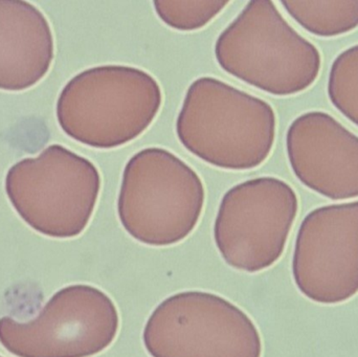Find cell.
Instances as JSON below:
<instances>
[{
  "label": "cell",
  "instance_id": "2",
  "mask_svg": "<svg viewBox=\"0 0 358 357\" xmlns=\"http://www.w3.org/2000/svg\"><path fill=\"white\" fill-rule=\"evenodd\" d=\"M163 104L155 77L127 65L85 69L67 82L57 102V119L73 140L115 149L142 136Z\"/></svg>",
  "mask_w": 358,
  "mask_h": 357
},
{
  "label": "cell",
  "instance_id": "3",
  "mask_svg": "<svg viewBox=\"0 0 358 357\" xmlns=\"http://www.w3.org/2000/svg\"><path fill=\"white\" fill-rule=\"evenodd\" d=\"M215 57L229 75L277 96L308 89L322 68L319 48L269 0L248 2L217 38Z\"/></svg>",
  "mask_w": 358,
  "mask_h": 357
},
{
  "label": "cell",
  "instance_id": "14",
  "mask_svg": "<svg viewBox=\"0 0 358 357\" xmlns=\"http://www.w3.org/2000/svg\"><path fill=\"white\" fill-rule=\"evenodd\" d=\"M229 1H155V12L163 22L181 31H197L222 12Z\"/></svg>",
  "mask_w": 358,
  "mask_h": 357
},
{
  "label": "cell",
  "instance_id": "10",
  "mask_svg": "<svg viewBox=\"0 0 358 357\" xmlns=\"http://www.w3.org/2000/svg\"><path fill=\"white\" fill-rule=\"evenodd\" d=\"M286 151L306 188L331 201L358 198V136L329 113L296 117L286 134Z\"/></svg>",
  "mask_w": 358,
  "mask_h": 357
},
{
  "label": "cell",
  "instance_id": "4",
  "mask_svg": "<svg viewBox=\"0 0 358 357\" xmlns=\"http://www.w3.org/2000/svg\"><path fill=\"white\" fill-rule=\"evenodd\" d=\"M204 201L203 182L195 170L169 150L151 147L126 163L117 215L138 242L170 247L193 232Z\"/></svg>",
  "mask_w": 358,
  "mask_h": 357
},
{
  "label": "cell",
  "instance_id": "11",
  "mask_svg": "<svg viewBox=\"0 0 358 357\" xmlns=\"http://www.w3.org/2000/svg\"><path fill=\"white\" fill-rule=\"evenodd\" d=\"M54 56V36L43 13L31 2L0 0V89L33 87Z\"/></svg>",
  "mask_w": 358,
  "mask_h": 357
},
{
  "label": "cell",
  "instance_id": "8",
  "mask_svg": "<svg viewBox=\"0 0 358 357\" xmlns=\"http://www.w3.org/2000/svg\"><path fill=\"white\" fill-rule=\"evenodd\" d=\"M120 316L113 300L90 285L55 293L37 318L0 319V344L18 357H90L113 344Z\"/></svg>",
  "mask_w": 358,
  "mask_h": 357
},
{
  "label": "cell",
  "instance_id": "5",
  "mask_svg": "<svg viewBox=\"0 0 358 357\" xmlns=\"http://www.w3.org/2000/svg\"><path fill=\"white\" fill-rule=\"evenodd\" d=\"M102 178L94 163L61 145L10 168L6 192L25 224L44 236L69 239L87 228Z\"/></svg>",
  "mask_w": 358,
  "mask_h": 357
},
{
  "label": "cell",
  "instance_id": "9",
  "mask_svg": "<svg viewBox=\"0 0 358 357\" xmlns=\"http://www.w3.org/2000/svg\"><path fill=\"white\" fill-rule=\"evenodd\" d=\"M299 291L323 305L358 293V201L324 205L301 224L292 258Z\"/></svg>",
  "mask_w": 358,
  "mask_h": 357
},
{
  "label": "cell",
  "instance_id": "12",
  "mask_svg": "<svg viewBox=\"0 0 358 357\" xmlns=\"http://www.w3.org/2000/svg\"><path fill=\"white\" fill-rule=\"evenodd\" d=\"M286 12L309 33L331 38L358 27V0L282 1Z\"/></svg>",
  "mask_w": 358,
  "mask_h": 357
},
{
  "label": "cell",
  "instance_id": "1",
  "mask_svg": "<svg viewBox=\"0 0 358 357\" xmlns=\"http://www.w3.org/2000/svg\"><path fill=\"white\" fill-rule=\"evenodd\" d=\"M275 131L271 104L212 77L189 85L176 121L179 142L189 152L233 171L262 165L273 151Z\"/></svg>",
  "mask_w": 358,
  "mask_h": 357
},
{
  "label": "cell",
  "instance_id": "6",
  "mask_svg": "<svg viewBox=\"0 0 358 357\" xmlns=\"http://www.w3.org/2000/svg\"><path fill=\"white\" fill-rule=\"evenodd\" d=\"M152 357H261L252 319L215 293L183 291L162 302L143 333Z\"/></svg>",
  "mask_w": 358,
  "mask_h": 357
},
{
  "label": "cell",
  "instance_id": "13",
  "mask_svg": "<svg viewBox=\"0 0 358 357\" xmlns=\"http://www.w3.org/2000/svg\"><path fill=\"white\" fill-rule=\"evenodd\" d=\"M327 92L332 105L358 126V44L343 50L334 59Z\"/></svg>",
  "mask_w": 358,
  "mask_h": 357
},
{
  "label": "cell",
  "instance_id": "7",
  "mask_svg": "<svg viewBox=\"0 0 358 357\" xmlns=\"http://www.w3.org/2000/svg\"><path fill=\"white\" fill-rule=\"evenodd\" d=\"M298 212L296 191L280 178L263 176L236 184L219 205L217 249L236 270H266L283 255Z\"/></svg>",
  "mask_w": 358,
  "mask_h": 357
}]
</instances>
